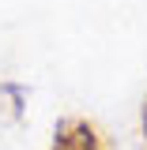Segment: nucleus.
<instances>
[{"mask_svg": "<svg viewBox=\"0 0 147 150\" xmlns=\"http://www.w3.org/2000/svg\"><path fill=\"white\" fill-rule=\"evenodd\" d=\"M53 150H102V131L94 128L91 120L68 116L53 131Z\"/></svg>", "mask_w": 147, "mask_h": 150, "instance_id": "nucleus-1", "label": "nucleus"}, {"mask_svg": "<svg viewBox=\"0 0 147 150\" xmlns=\"http://www.w3.org/2000/svg\"><path fill=\"white\" fill-rule=\"evenodd\" d=\"M23 105H27V98H23V90L15 83H0V128L15 124L23 116Z\"/></svg>", "mask_w": 147, "mask_h": 150, "instance_id": "nucleus-2", "label": "nucleus"}, {"mask_svg": "<svg viewBox=\"0 0 147 150\" xmlns=\"http://www.w3.org/2000/svg\"><path fill=\"white\" fill-rule=\"evenodd\" d=\"M143 135H147V101H143Z\"/></svg>", "mask_w": 147, "mask_h": 150, "instance_id": "nucleus-3", "label": "nucleus"}]
</instances>
